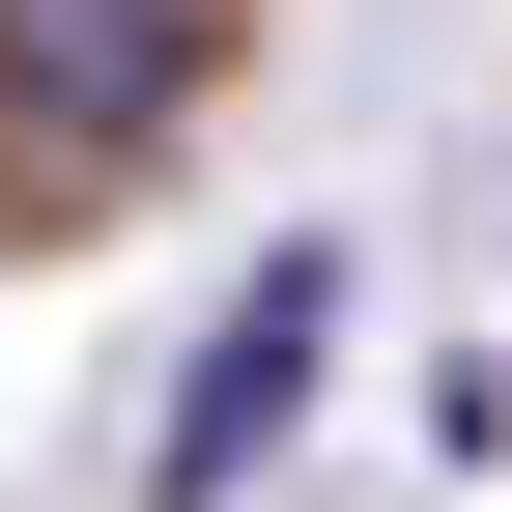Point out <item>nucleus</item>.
<instances>
[{
    "mask_svg": "<svg viewBox=\"0 0 512 512\" xmlns=\"http://www.w3.org/2000/svg\"><path fill=\"white\" fill-rule=\"evenodd\" d=\"M200 29L228 0H0V114L29 143H171L200 114Z\"/></svg>",
    "mask_w": 512,
    "mask_h": 512,
    "instance_id": "f257e3e1",
    "label": "nucleus"
},
{
    "mask_svg": "<svg viewBox=\"0 0 512 512\" xmlns=\"http://www.w3.org/2000/svg\"><path fill=\"white\" fill-rule=\"evenodd\" d=\"M313 313H342V256H256V313L200 342V399H171V512H228V484H256V427H285V370H313Z\"/></svg>",
    "mask_w": 512,
    "mask_h": 512,
    "instance_id": "f03ea898",
    "label": "nucleus"
}]
</instances>
